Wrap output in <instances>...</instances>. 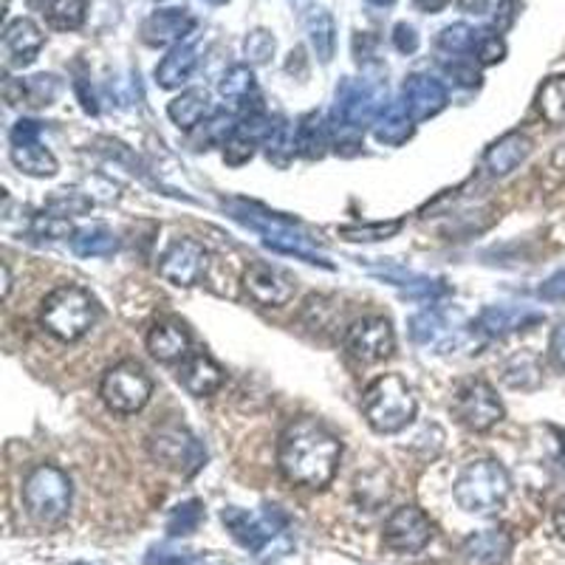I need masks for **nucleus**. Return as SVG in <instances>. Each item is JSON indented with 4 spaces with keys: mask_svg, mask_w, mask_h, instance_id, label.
Returning <instances> with one entry per match:
<instances>
[{
    "mask_svg": "<svg viewBox=\"0 0 565 565\" xmlns=\"http://www.w3.org/2000/svg\"><path fill=\"white\" fill-rule=\"evenodd\" d=\"M159 275L173 286L190 289L206 275V249L193 238L173 241L161 255Z\"/></svg>",
    "mask_w": 565,
    "mask_h": 565,
    "instance_id": "14",
    "label": "nucleus"
},
{
    "mask_svg": "<svg viewBox=\"0 0 565 565\" xmlns=\"http://www.w3.org/2000/svg\"><path fill=\"white\" fill-rule=\"evenodd\" d=\"M532 148L534 145L526 134L512 130V134L501 136V139L494 141L492 148L487 150V156H483V168L489 170V175L501 179V175H509L512 170L521 168L523 161L529 159V153H532Z\"/></svg>",
    "mask_w": 565,
    "mask_h": 565,
    "instance_id": "21",
    "label": "nucleus"
},
{
    "mask_svg": "<svg viewBox=\"0 0 565 565\" xmlns=\"http://www.w3.org/2000/svg\"><path fill=\"white\" fill-rule=\"evenodd\" d=\"M433 521L418 507H398L385 521V546L396 554H418L430 546Z\"/></svg>",
    "mask_w": 565,
    "mask_h": 565,
    "instance_id": "13",
    "label": "nucleus"
},
{
    "mask_svg": "<svg viewBox=\"0 0 565 565\" xmlns=\"http://www.w3.org/2000/svg\"><path fill=\"white\" fill-rule=\"evenodd\" d=\"M385 97L387 94L382 85L345 77L337 88L334 125L340 130H362L365 125H373L387 105Z\"/></svg>",
    "mask_w": 565,
    "mask_h": 565,
    "instance_id": "8",
    "label": "nucleus"
},
{
    "mask_svg": "<svg viewBox=\"0 0 565 565\" xmlns=\"http://www.w3.org/2000/svg\"><path fill=\"white\" fill-rule=\"evenodd\" d=\"M413 3H416L418 12H424V14H438V12H441V9L450 7L452 0H413Z\"/></svg>",
    "mask_w": 565,
    "mask_h": 565,
    "instance_id": "51",
    "label": "nucleus"
},
{
    "mask_svg": "<svg viewBox=\"0 0 565 565\" xmlns=\"http://www.w3.org/2000/svg\"><path fill=\"white\" fill-rule=\"evenodd\" d=\"M179 382L193 393V396H212L224 385V371L206 353H190L179 367Z\"/></svg>",
    "mask_w": 565,
    "mask_h": 565,
    "instance_id": "23",
    "label": "nucleus"
},
{
    "mask_svg": "<svg viewBox=\"0 0 565 565\" xmlns=\"http://www.w3.org/2000/svg\"><path fill=\"white\" fill-rule=\"evenodd\" d=\"M99 396H103L105 407L119 416H134L141 407L148 405L153 396V380H150L145 367L136 362H119V365L108 367L99 385Z\"/></svg>",
    "mask_w": 565,
    "mask_h": 565,
    "instance_id": "7",
    "label": "nucleus"
},
{
    "mask_svg": "<svg viewBox=\"0 0 565 565\" xmlns=\"http://www.w3.org/2000/svg\"><path fill=\"white\" fill-rule=\"evenodd\" d=\"M521 14V0H498V12H494V32H509L514 20Z\"/></svg>",
    "mask_w": 565,
    "mask_h": 565,
    "instance_id": "47",
    "label": "nucleus"
},
{
    "mask_svg": "<svg viewBox=\"0 0 565 565\" xmlns=\"http://www.w3.org/2000/svg\"><path fill=\"white\" fill-rule=\"evenodd\" d=\"M255 88L257 83L249 65H232L230 71H224V77L218 83L221 97L235 105H244L246 99L255 97Z\"/></svg>",
    "mask_w": 565,
    "mask_h": 565,
    "instance_id": "35",
    "label": "nucleus"
},
{
    "mask_svg": "<svg viewBox=\"0 0 565 565\" xmlns=\"http://www.w3.org/2000/svg\"><path fill=\"white\" fill-rule=\"evenodd\" d=\"M150 456L181 476H195L206 463L204 444L179 424H164L150 436Z\"/></svg>",
    "mask_w": 565,
    "mask_h": 565,
    "instance_id": "9",
    "label": "nucleus"
},
{
    "mask_svg": "<svg viewBox=\"0 0 565 565\" xmlns=\"http://www.w3.org/2000/svg\"><path fill=\"white\" fill-rule=\"evenodd\" d=\"M99 317V306L94 295L79 286H57L52 295L43 300L40 322L60 342H77L88 334Z\"/></svg>",
    "mask_w": 565,
    "mask_h": 565,
    "instance_id": "3",
    "label": "nucleus"
},
{
    "mask_svg": "<svg viewBox=\"0 0 565 565\" xmlns=\"http://www.w3.org/2000/svg\"><path fill=\"white\" fill-rule=\"evenodd\" d=\"M302 26H306V34H309V43L315 49L317 60L322 65L331 63L337 52V23L331 18V12L322 7H309L306 14H302Z\"/></svg>",
    "mask_w": 565,
    "mask_h": 565,
    "instance_id": "26",
    "label": "nucleus"
},
{
    "mask_svg": "<svg viewBox=\"0 0 565 565\" xmlns=\"http://www.w3.org/2000/svg\"><path fill=\"white\" fill-rule=\"evenodd\" d=\"M501 380L503 385L514 387V391H534L543 382V367H540L534 353H518L503 365Z\"/></svg>",
    "mask_w": 565,
    "mask_h": 565,
    "instance_id": "31",
    "label": "nucleus"
},
{
    "mask_svg": "<svg viewBox=\"0 0 565 565\" xmlns=\"http://www.w3.org/2000/svg\"><path fill=\"white\" fill-rule=\"evenodd\" d=\"M540 320H543V315L526 309V306H489L478 317V331H483L487 337H503L512 334V331H523Z\"/></svg>",
    "mask_w": 565,
    "mask_h": 565,
    "instance_id": "24",
    "label": "nucleus"
},
{
    "mask_svg": "<svg viewBox=\"0 0 565 565\" xmlns=\"http://www.w3.org/2000/svg\"><path fill=\"white\" fill-rule=\"evenodd\" d=\"M221 521H224V526L230 529V534L238 540L241 546L249 548L264 563L271 559L269 552H275V557H282L291 548V540L286 537L289 521H286V514L277 507H266L264 514H249L246 509L226 507L221 512Z\"/></svg>",
    "mask_w": 565,
    "mask_h": 565,
    "instance_id": "2",
    "label": "nucleus"
},
{
    "mask_svg": "<svg viewBox=\"0 0 565 565\" xmlns=\"http://www.w3.org/2000/svg\"><path fill=\"white\" fill-rule=\"evenodd\" d=\"M537 108L548 125H565V74L543 83L537 94Z\"/></svg>",
    "mask_w": 565,
    "mask_h": 565,
    "instance_id": "37",
    "label": "nucleus"
},
{
    "mask_svg": "<svg viewBox=\"0 0 565 565\" xmlns=\"http://www.w3.org/2000/svg\"><path fill=\"white\" fill-rule=\"evenodd\" d=\"M201 63V34H190L179 45L170 49V54L156 65V83L161 88H181L193 79L195 68Z\"/></svg>",
    "mask_w": 565,
    "mask_h": 565,
    "instance_id": "18",
    "label": "nucleus"
},
{
    "mask_svg": "<svg viewBox=\"0 0 565 565\" xmlns=\"http://www.w3.org/2000/svg\"><path fill=\"white\" fill-rule=\"evenodd\" d=\"M540 297L543 300H565V269L557 271V275L548 277L543 286H540Z\"/></svg>",
    "mask_w": 565,
    "mask_h": 565,
    "instance_id": "49",
    "label": "nucleus"
},
{
    "mask_svg": "<svg viewBox=\"0 0 565 565\" xmlns=\"http://www.w3.org/2000/svg\"><path fill=\"white\" fill-rule=\"evenodd\" d=\"M413 134V116L405 103H387L373 122V136L382 145H405Z\"/></svg>",
    "mask_w": 565,
    "mask_h": 565,
    "instance_id": "27",
    "label": "nucleus"
},
{
    "mask_svg": "<svg viewBox=\"0 0 565 565\" xmlns=\"http://www.w3.org/2000/svg\"><path fill=\"white\" fill-rule=\"evenodd\" d=\"M32 232L40 235V238H49V241H63V238H74V226H71L68 218L63 215H34L32 221Z\"/></svg>",
    "mask_w": 565,
    "mask_h": 565,
    "instance_id": "42",
    "label": "nucleus"
},
{
    "mask_svg": "<svg viewBox=\"0 0 565 565\" xmlns=\"http://www.w3.org/2000/svg\"><path fill=\"white\" fill-rule=\"evenodd\" d=\"M478 38H481V32L469 26V23H452V26L438 32L436 43L441 52L452 54V57H472V54H476Z\"/></svg>",
    "mask_w": 565,
    "mask_h": 565,
    "instance_id": "34",
    "label": "nucleus"
},
{
    "mask_svg": "<svg viewBox=\"0 0 565 565\" xmlns=\"http://www.w3.org/2000/svg\"><path fill=\"white\" fill-rule=\"evenodd\" d=\"M244 289L257 306H269V309H280L295 297V280L286 271L275 269L266 264H252L244 271Z\"/></svg>",
    "mask_w": 565,
    "mask_h": 565,
    "instance_id": "15",
    "label": "nucleus"
},
{
    "mask_svg": "<svg viewBox=\"0 0 565 565\" xmlns=\"http://www.w3.org/2000/svg\"><path fill=\"white\" fill-rule=\"evenodd\" d=\"M458 9L467 14H483L489 9V0H458Z\"/></svg>",
    "mask_w": 565,
    "mask_h": 565,
    "instance_id": "52",
    "label": "nucleus"
},
{
    "mask_svg": "<svg viewBox=\"0 0 565 565\" xmlns=\"http://www.w3.org/2000/svg\"><path fill=\"white\" fill-rule=\"evenodd\" d=\"M85 12H88V0H54L45 20L57 32H77L85 23Z\"/></svg>",
    "mask_w": 565,
    "mask_h": 565,
    "instance_id": "39",
    "label": "nucleus"
},
{
    "mask_svg": "<svg viewBox=\"0 0 565 565\" xmlns=\"http://www.w3.org/2000/svg\"><path fill=\"white\" fill-rule=\"evenodd\" d=\"M264 246L266 249L280 252V255H295V257H300V260H306V264L322 266V269H334V266H331V260H328L322 252H317L315 246L309 244V238H306V235H300L297 230L271 232V235H264Z\"/></svg>",
    "mask_w": 565,
    "mask_h": 565,
    "instance_id": "28",
    "label": "nucleus"
},
{
    "mask_svg": "<svg viewBox=\"0 0 565 565\" xmlns=\"http://www.w3.org/2000/svg\"><path fill=\"white\" fill-rule=\"evenodd\" d=\"M345 351L360 362H382L396 351V334L385 317H362L345 331Z\"/></svg>",
    "mask_w": 565,
    "mask_h": 565,
    "instance_id": "12",
    "label": "nucleus"
},
{
    "mask_svg": "<svg viewBox=\"0 0 565 565\" xmlns=\"http://www.w3.org/2000/svg\"><path fill=\"white\" fill-rule=\"evenodd\" d=\"M148 351L153 360L173 365V362H184L190 356V334L186 328L175 320H161L150 328L148 334Z\"/></svg>",
    "mask_w": 565,
    "mask_h": 565,
    "instance_id": "22",
    "label": "nucleus"
},
{
    "mask_svg": "<svg viewBox=\"0 0 565 565\" xmlns=\"http://www.w3.org/2000/svg\"><path fill=\"white\" fill-rule=\"evenodd\" d=\"M444 71L450 74L456 83L467 85V88H472V85L481 83V74H478V68L472 63H463V57H452V63H444Z\"/></svg>",
    "mask_w": 565,
    "mask_h": 565,
    "instance_id": "45",
    "label": "nucleus"
},
{
    "mask_svg": "<svg viewBox=\"0 0 565 565\" xmlns=\"http://www.w3.org/2000/svg\"><path fill=\"white\" fill-rule=\"evenodd\" d=\"M393 45H396V52L402 54H416L418 45H422V38H418V32L411 23H396V26H393Z\"/></svg>",
    "mask_w": 565,
    "mask_h": 565,
    "instance_id": "46",
    "label": "nucleus"
},
{
    "mask_svg": "<svg viewBox=\"0 0 565 565\" xmlns=\"http://www.w3.org/2000/svg\"><path fill=\"white\" fill-rule=\"evenodd\" d=\"M373 275L382 277L391 286H396V289H402L407 297H422V300H436V297L450 291V286L444 280L418 275V271L405 269V266H382V269H373Z\"/></svg>",
    "mask_w": 565,
    "mask_h": 565,
    "instance_id": "25",
    "label": "nucleus"
},
{
    "mask_svg": "<svg viewBox=\"0 0 565 565\" xmlns=\"http://www.w3.org/2000/svg\"><path fill=\"white\" fill-rule=\"evenodd\" d=\"M49 206H54V210H60V215H77V212H85L88 210V201L79 199V193H63V195H54L52 201H49Z\"/></svg>",
    "mask_w": 565,
    "mask_h": 565,
    "instance_id": "48",
    "label": "nucleus"
},
{
    "mask_svg": "<svg viewBox=\"0 0 565 565\" xmlns=\"http://www.w3.org/2000/svg\"><path fill=\"white\" fill-rule=\"evenodd\" d=\"M68 565H88V563H68Z\"/></svg>",
    "mask_w": 565,
    "mask_h": 565,
    "instance_id": "57",
    "label": "nucleus"
},
{
    "mask_svg": "<svg viewBox=\"0 0 565 565\" xmlns=\"http://www.w3.org/2000/svg\"><path fill=\"white\" fill-rule=\"evenodd\" d=\"M206 110H210V97L204 88L184 90L168 105V116L181 130H193L195 125L204 122Z\"/></svg>",
    "mask_w": 565,
    "mask_h": 565,
    "instance_id": "29",
    "label": "nucleus"
},
{
    "mask_svg": "<svg viewBox=\"0 0 565 565\" xmlns=\"http://www.w3.org/2000/svg\"><path fill=\"white\" fill-rule=\"evenodd\" d=\"M277 40L269 29H252L244 40V57L249 60L252 65H266L271 57H275Z\"/></svg>",
    "mask_w": 565,
    "mask_h": 565,
    "instance_id": "40",
    "label": "nucleus"
},
{
    "mask_svg": "<svg viewBox=\"0 0 565 565\" xmlns=\"http://www.w3.org/2000/svg\"><path fill=\"white\" fill-rule=\"evenodd\" d=\"M204 518H206L204 503H201L199 498H190V501L179 503V507L168 514V534L173 540L190 537V534L199 532L201 523H204Z\"/></svg>",
    "mask_w": 565,
    "mask_h": 565,
    "instance_id": "36",
    "label": "nucleus"
},
{
    "mask_svg": "<svg viewBox=\"0 0 565 565\" xmlns=\"http://www.w3.org/2000/svg\"><path fill=\"white\" fill-rule=\"evenodd\" d=\"M362 411H365L367 424L382 436L402 433L407 424L416 418L418 402L413 387L407 385L398 373H385L362 396Z\"/></svg>",
    "mask_w": 565,
    "mask_h": 565,
    "instance_id": "4",
    "label": "nucleus"
},
{
    "mask_svg": "<svg viewBox=\"0 0 565 565\" xmlns=\"http://www.w3.org/2000/svg\"><path fill=\"white\" fill-rule=\"evenodd\" d=\"M0 271H3V297H9V291H12V275H9V266L3 264L0 266Z\"/></svg>",
    "mask_w": 565,
    "mask_h": 565,
    "instance_id": "55",
    "label": "nucleus"
},
{
    "mask_svg": "<svg viewBox=\"0 0 565 565\" xmlns=\"http://www.w3.org/2000/svg\"><path fill=\"white\" fill-rule=\"evenodd\" d=\"M43 122L34 119H20L12 128V161L20 173L34 175V179H52L57 175L60 164L54 153L40 141Z\"/></svg>",
    "mask_w": 565,
    "mask_h": 565,
    "instance_id": "11",
    "label": "nucleus"
},
{
    "mask_svg": "<svg viewBox=\"0 0 565 565\" xmlns=\"http://www.w3.org/2000/svg\"><path fill=\"white\" fill-rule=\"evenodd\" d=\"M206 3H212V7H224V3H230V0H206Z\"/></svg>",
    "mask_w": 565,
    "mask_h": 565,
    "instance_id": "56",
    "label": "nucleus"
},
{
    "mask_svg": "<svg viewBox=\"0 0 565 565\" xmlns=\"http://www.w3.org/2000/svg\"><path fill=\"white\" fill-rule=\"evenodd\" d=\"M461 554L469 565H503L512 554V534L507 529H481L461 543Z\"/></svg>",
    "mask_w": 565,
    "mask_h": 565,
    "instance_id": "20",
    "label": "nucleus"
},
{
    "mask_svg": "<svg viewBox=\"0 0 565 565\" xmlns=\"http://www.w3.org/2000/svg\"><path fill=\"white\" fill-rule=\"evenodd\" d=\"M342 458V444L317 418H297L280 436L277 467L289 483L322 489L334 481Z\"/></svg>",
    "mask_w": 565,
    "mask_h": 565,
    "instance_id": "1",
    "label": "nucleus"
},
{
    "mask_svg": "<svg viewBox=\"0 0 565 565\" xmlns=\"http://www.w3.org/2000/svg\"><path fill=\"white\" fill-rule=\"evenodd\" d=\"M71 249L79 257H108L119 249V241H116V235L105 224H90L74 232Z\"/></svg>",
    "mask_w": 565,
    "mask_h": 565,
    "instance_id": "30",
    "label": "nucleus"
},
{
    "mask_svg": "<svg viewBox=\"0 0 565 565\" xmlns=\"http://www.w3.org/2000/svg\"><path fill=\"white\" fill-rule=\"evenodd\" d=\"M452 413L458 422L472 433H489L494 424L503 422V402L498 398L494 387L483 380H469L458 387Z\"/></svg>",
    "mask_w": 565,
    "mask_h": 565,
    "instance_id": "10",
    "label": "nucleus"
},
{
    "mask_svg": "<svg viewBox=\"0 0 565 565\" xmlns=\"http://www.w3.org/2000/svg\"><path fill=\"white\" fill-rule=\"evenodd\" d=\"M26 3H29V7H32L34 9V12H49V7H52V3H54V0H26Z\"/></svg>",
    "mask_w": 565,
    "mask_h": 565,
    "instance_id": "54",
    "label": "nucleus"
},
{
    "mask_svg": "<svg viewBox=\"0 0 565 565\" xmlns=\"http://www.w3.org/2000/svg\"><path fill=\"white\" fill-rule=\"evenodd\" d=\"M45 38L40 26L29 18H14L7 29H3V57H7V68H26L38 60L43 52Z\"/></svg>",
    "mask_w": 565,
    "mask_h": 565,
    "instance_id": "16",
    "label": "nucleus"
},
{
    "mask_svg": "<svg viewBox=\"0 0 565 565\" xmlns=\"http://www.w3.org/2000/svg\"><path fill=\"white\" fill-rule=\"evenodd\" d=\"M472 57H476L481 65L501 63V60L507 57V43H503L501 32H494V29H483L481 38H478L476 54H472Z\"/></svg>",
    "mask_w": 565,
    "mask_h": 565,
    "instance_id": "43",
    "label": "nucleus"
},
{
    "mask_svg": "<svg viewBox=\"0 0 565 565\" xmlns=\"http://www.w3.org/2000/svg\"><path fill=\"white\" fill-rule=\"evenodd\" d=\"M554 532H557L559 540H565V501L554 512Z\"/></svg>",
    "mask_w": 565,
    "mask_h": 565,
    "instance_id": "53",
    "label": "nucleus"
},
{
    "mask_svg": "<svg viewBox=\"0 0 565 565\" xmlns=\"http://www.w3.org/2000/svg\"><path fill=\"white\" fill-rule=\"evenodd\" d=\"M411 337L418 345H441L450 337V322L447 315L438 309H424L418 311L411 320Z\"/></svg>",
    "mask_w": 565,
    "mask_h": 565,
    "instance_id": "32",
    "label": "nucleus"
},
{
    "mask_svg": "<svg viewBox=\"0 0 565 565\" xmlns=\"http://www.w3.org/2000/svg\"><path fill=\"white\" fill-rule=\"evenodd\" d=\"M199 563V554L193 548L179 546V543H159V546H150V552L145 554V565H195Z\"/></svg>",
    "mask_w": 565,
    "mask_h": 565,
    "instance_id": "41",
    "label": "nucleus"
},
{
    "mask_svg": "<svg viewBox=\"0 0 565 565\" xmlns=\"http://www.w3.org/2000/svg\"><path fill=\"white\" fill-rule=\"evenodd\" d=\"M12 88L20 90V103H29V105H52L54 97L60 94V83L57 77L52 74H38V77H29V79H7Z\"/></svg>",
    "mask_w": 565,
    "mask_h": 565,
    "instance_id": "38",
    "label": "nucleus"
},
{
    "mask_svg": "<svg viewBox=\"0 0 565 565\" xmlns=\"http://www.w3.org/2000/svg\"><path fill=\"white\" fill-rule=\"evenodd\" d=\"M402 230V221H387V224H367V226H342L340 235L345 241H387Z\"/></svg>",
    "mask_w": 565,
    "mask_h": 565,
    "instance_id": "44",
    "label": "nucleus"
},
{
    "mask_svg": "<svg viewBox=\"0 0 565 565\" xmlns=\"http://www.w3.org/2000/svg\"><path fill=\"white\" fill-rule=\"evenodd\" d=\"M450 97H447V88L444 83H438L430 74H413L405 83V105L411 110L413 122H424V119H433L436 114H441L447 108Z\"/></svg>",
    "mask_w": 565,
    "mask_h": 565,
    "instance_id": "19",
    "label": "nucleus"
},
{
    "mask_svg": "<svg viewBox=\"0 0 565 565\" xmlns=\"http://www.w3.org/2000/svg\"><path fill=\"white\" fill-rule=\"evenodd\" d=\"M328 145H331V128H328L320 114H309L297 125V148L306 156L320 159Z\"/></svg>",
    "mask_w": 565,
    "mask_h": 565,
    "instance_id": "33",
    "label": "nucleus"
},
{
    "mask_svg": "<svg viewBox=\"0 0 565 565\" xmlns=\"http://www.w3.org/2000/svg\"><path fill=\"white\" fill-rule=\"evenodd\" d=\"M190 34H195V18L186 9H159L141 23V40L153 49L179 45Z\"/></svg>",
    "mask_w": 565,
    "mask_h": 565,
    "instance_id": "17",
    "label": "nucleus"
},
{
    "mask_svg": "<svg viewBox=\"0 0 565 565\" xmlns=\"http://www.w3.org/2000/svg\"><path fill=\"white\" fill-rule=\"evenodd\" d=\"M71 498V478L54 463H40L23 481V507L29 518L40 526H57L68 518Z\"/></svg>",
    "mask_w": 565,
    "mask_h": 565,
    "instance_id": "6",
    "label": "nucleus"
},
{
    "mask_svg": "<svg viewBox=\"0 0 565 565\" xmlns=\"http://www.w3.org/2000/svg\"><path fill=\"white\" fill-rule=\"evenodd\" d=\"M548 351H552L554 365H557L559 371H565V322H559V326L554 328L552 345H548Z\"/></svg>",
    "mask_w": 565,
    "mask_h": 565,
    "instance_id": "50",
    "label": "nucleus"
},
{
    "mask_svg": "<svg viewBox=\"0 0 565 565\" xmlns=\"http://www.w3.org/2000/svg\"><path fill=\"white\" fill-rule=\"evenodd\" d=\"M512 492V481L503 463L492 458H481L463 467L452 487V498L467 514H494L507 503Z\"/></svg>",
    "mask_w": 565,
    "mask_h": 565,
    "instance_id": "5",
    "label": "nucleus"
}]
</instances>
